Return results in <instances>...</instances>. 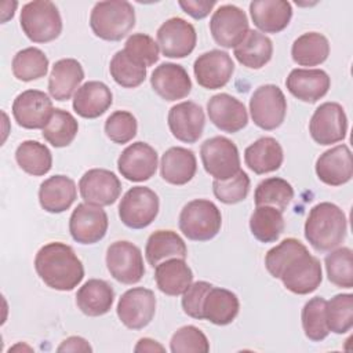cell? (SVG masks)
Listing matches in <instances>:
<instances>
[{
  "label": "cell",
  "mask_w": 353,
  "mask_h": 353,
  "mask_svg": "<svg viewBox=\"0 0 353 353\" xmlns=\"http://www.w3.org/2000/svg\"><path fill=\"white\" fill-rule=\"evenodd\" d=\"M150 85L160 98L168 102L183 99L192 91V80L186 69L172 62H164L152 72Z\"/></svg>",
  "instance_id": "obj_22"
},
{
  "label": "cell",
  "mask_w": 353,
  "mask_h": 353,
  "mask_svg": "<svg viewBox=\"0 0 353 353\" xmlns=\"http://www.w3.org/2000/svg\"><path fill=\"white\" fill-rule=\"evenodd\" d=\"M250 230L261 243L276 241L284 230L283 212L270 205H258L250 216Z\"/></svg>",
  "instance_id": "obj_38"
},
{
  "label": "cell",
  "mask_w": 353,
  "mask_h": 353,
  "mask_svg": "<svg viewBox=\"0 0 353 353\" xmlns=\"http://www.w3.org/2000/svg\"><path fill=\"white\" fill-rule=\"evenodd\" d=\"M347 232L345 212L334 203L312 207L305 221V239L316 251H331L343 243Z\"/></svg>",
  "instance_id": "obj_2"
},
{
  "label": "cell",
  "mask_w": 353,
  "mask_h": 353,
  "mask_svg": "<svg viewBox=\"0 0 353 353\" xmlns=\"http://www.w3.org/2000/svg\"><path fill=\"white\" fill-rule=\"evenodd\" d=\"M57 352H92V347L81 336H69L57 347Z\"/></svg>",
  "instance_id": "obj_53"
},
{
  "label": "cell",
  "mask_w": 353,
  "mask_h": 353,
  "mask_svg": "<svg viewBox=\"0 0 353 353\" xmlns=\"http://www.w3.org/2000/svg\"><path fill=\"white\" fill-rule=\"evenodd\" d=\"M157 44L167 58H185L196 47L197 33L194 26L179 17H172L157 29Z\"/></svg>",
  "instance_id": "obj_14"
},
{
  "label": "cell",
  "mask_w": 353,
  "mask_h": 353,
  "mask_svg": "<svg viewBox=\"0 0 353 353\" xmlns=\"http://www.w3.org/2000/svg\"><path fill=\"white\" fill-rule=\"evenodd\" d=\"M197 171V160L193 150L172 146L164 152L160 160V175L171 185L181 186L190 182Z\"/></svg>",
  "instance_id": "obj_29"
},
{
  "label": "cell",
  "mask_w": 353,
  "mask_h": 353,
  "mask_svg": "<svg viewBox=\"0 0 353 353\" xmlns=\"http://www.w3.org/2000/svg\"><path fill=\"white\" fill-rule=\"evenodd\" d=\"M160 208L159 196L146 186L128 189L120 200L119 216L130 229H143L157 216Z\"/></svg>",
  "instance_id": "obj_9"
},
{
  "label": "cell",
  "mask_w": 353,
  "mask_h": 353,
  "mask_svg": "<svg viewBox=\"0 0 353 353\" xmlns=\"http://www.w3.org/2000/svg\"><path fill=\"white\" fill-rule=\"evenodd\" d=\"M200 157L205 172L214 179H229L241 170L239 149L226 137L205 139L200 148Z\"/></svg>",
  "instance_id": "obj_7"
},
{
  "label": "cell",
  "mask_w": 353,
  "mask_h": 353,
  "mask_svg": "<svg viewBox=\"0 0 353 353\" xmlns=\"http://www.w3.org/2000/svg\"><path fill=\"white\" fill-rule=\"evenodd\" d=\"M167 121L171 134L178 141L194 143L203 135L205 116L200 105L192 101H185L170 109Z\"/></svg>",
  "instance_id": "obj_21"
},
{
  "label": "cell",
  "mask_w": 353,
  "mask_h": 353,
  "mask_svg": "<svg viewBox=\"0 0 353 353\" xmlns=\"http://www.w3.org/2000/svg\"><path fill=\"white\" fill-rule=\"evenodd\" d=\"M106 137L119 145L132 141L138 131V123L135 116L127 110L113 112L103 125Z\"/></svg>",
  "instance_id": "obj_48"
},
{
  "label": "cell",
  "mask_w": 353,
  "mask_h": 353,
  "mask_svg": "<svg viewBox=\"0 0 353 353\" xmlns=\"http://www.w3.org/2000/svg\"><path fill=\"white\" fill-rule=\"evenodd\" d=\"M284 160L283 148L272 137H262L252 142L244 150L247 167L258 175L277 171Z\"/></svg>",
  "instance_id": "obj_32"
},
{
  "label": "cell",
  "mask_w": 353,
  "mask_h": 353,
  "mask_svg": "<svg viewBox=\"0 0 353 353\" xmlns=\"http://www.w3.org/2000/svg\"><path fill=\"white\" fill-rule=\"evenodd\" d=\"M250 176L247 172L240 170L236 175L229 179H214L212 192L214 196L225 204H236L247 199L250 192Z\"/></svg>",
  "instance_id": "obj_46"
},
{
  "label": "cell",
  "mask_w": 353,
  "mask_h": 353,
  "mask_svg": "<svg viewBox=\"0 0 353 353\" xmlns=\"http://www.w3.org/2000/svg\"><path fill=\"white\" fill-rule=\"evenodd\" d=\"M80 196L84 203L106 207L116 203L121 193L119 176L105 168H91L79 181Z\"/></svg>",
  "instance_id": "obj_15"
},
{
  "label": "cell",
  "mask_w": 353,
  "mask_h": 353,
  "mask_svg": "<svg viewBox=\"0 0 353 353\" xmlns=\"http://www.w3.org/2000/svg\"><path fill=\"white\" fill-rule=\"evenodd\" d=\"M52 113V101L39 90L22 91L12 102V116L22 128L43 130Z\"/></svg>",
  "instance_id": "obj_17"
},
{
  "label": "cell",
  "mask_w": 353,
  "mask_h": 353,
  "mask_svg": "<svg viewBox=\"0 0 353 353\" xmlns=\"http://www.w3.org/2000/svg\"><path fill=\"white\" fill-rule=\"evenodd\" d=\"M210 121L223 132L234 134L243 130L248 123V113L241 101L221 92L212 95L207 102Z\"/></svg>",
  "instance_id": "obj_20"
},
{
  "label": "cell",
  "mask_w": 353,
  "mask_h": 353,
  "mask_svg": "<svg viewBox=\"0 0 353 353\" xmlns=\"http://www.w3.org/2000/svg\"><path fill=\"white\" fill-rule=\"evenodd\" d=\"M123 50L127 55H130L132 59H135L146 68L154 65L159 61V44L154 41L153 37L145 33L131 34L127 39Z\"/></svg>",
  "instance_id": "obj_49"
},
{
  "label": "cell",
  "mask_w": 353,
  "mask_h": 353,
  "mask_svg": "<svg viewBox=\"0 0 353 353\" xmlns=\"http://www.w3.org/2000/svg\"><path fill=\"white\" fill-rule=\"evenodd\" d=\"M317 178L328 186H341L353 176L352 152L347 145H336L321 153L316 161Z\"/></svg>",
  "instance_id": "obj_23"
},
{
  "label": "cell",
  "mask_w": 353,
  "mask_h": 353,
  "mask_svg": "<svg viewBox=\"0 0 353 353\" xmlns=\"http://www.w3.org/2000/svg\"><path fill=\"white\" fill-rule=\"evenodd\" d=\"M135 352H164V346H161L157 341L150 338H141L134 347Z\"/></svg>",
  "instance_id": "obj_54"
},
{
  "label": "cell",
  "mask_w": 353,
  "mask_h": 353,
  "mask_svg": "<svg viewBox=\"0 0 353 353\" xmlns=\"http://www.w3.org/2000/svg\"><path fill=\"white\" fill-rule=\"evenodd\" d=\"M146 66L132 59L124 50L117 51L110 59L109 72L113 80L124 88H135L146 79Z\"/></svg>",
  "instance_id": "obj_42"
},
{
  "label": "cell",
  "mask_w": 353,
  "mask_h": 353,
  "mask_svg": "<svg viewBox=\"0 0 353 353\" xmlns=\"http://www.w3.org/2000/svg\"><path fill=\"white\" fill-rule=\"evenodd\" d=\"M90 26L97 37L119 41L135 26V10L125 0L98 1L91 10Z\"/></svg>",
  "instance_id": "obj_3"
},
{
  "label": "cell",
  "mask_w": 353,
  "mask_h": 353,
  "mask_svg": "<svg viewBox=\"0 0 353 353\" xmlns=\"http://www.w3.org/2000/svg\"><path fill=\"white\" fill-rule=\"evenodd\" d=\"M113 103L110 88L102 81H85L73 95V110L84 119L102 116Z\"/></svg>",
  "instance_id": "obj_27"
},
{
  "label": "cell",
  "mask_w": 353,
  "mask_h": 353,
  "mask_svg": "<svg viewBox=\"0 0 353 353\" xmlns=\"http://www.w3.org/2000/svg\"><path fill=\"white\" fill-rule=\"evenodd\" d=\"M18 3L17 1H3L1 3V22H7L10 18L14 17L15 8H17Z\"/></svg>",
  "instance_id": "obj_55"
},
{
  "label": "cell",
  "mask_w": 353,
  "mask_h": 353,
  "mask_svg": "<svg viewBox=\"0 0 353 353\" xmlns=\"http://www.w3.org/2000/svg\"><path fill=\"white\" fill-rule=\"evenodd\" d=\"M250 14L261 32L280 33L292 18V7L285 0H255L250 3Z\"/></svg>",
  "instance_id": "obj_25"
},
{
  "label": "cell",
  "mask_w": 353,
  "mask_h": 353,
  "mask_svg": "<svg viewBox=\"0 0 353 353\" xmlns=\"http://www.w3.org/2000/svg\"><path fill=\"white\" fill-rule=\"evenodd\" d=\"M240 302L234 292L221 288L211 287L203 301L201 312L203 320H208L215 325H228L239 314Z\"/></svg>",
  "instance_id": "obj_31"
},
{
  "label": "cell",
  "mask_w": 353,
  "mask_h": 353,
  "mask_svg": "<svg viewBox=\"0 0 353 353\" xmlns=\"http://www.w3.org/2000/svg\"><path fill=\"white\" fill-rule=\"evenodd\" d=\"M157 152L146 142L138 141L128 145L117 159V168L121 176L132 182L150 179L157 170Z\"/></svg>",
  "instance_id": "obj_19"
},
{
  "label": "cell",
  "mask_w": 353,
  "mask_h": 353,
  "mask_svg": "<svg viewBox=\"0 0 353 353\" xmlns=\"http://www.w3.org/2000/svg\"><path fill=\"white\" fill-rule=\"evenodd\" d=\"M178 4L183 10V12H186L192 18L203 19L211 12V10L215 7L216 1H214V0H211V1H208V0H179Z\"/></svg>",
  "instance_id": "obj_52"
},
{
  "label": "cell",
  "mask_w": 353,
  "mask_h": 353,
  "mask_svg": "<svg viewBox=\"0 0 353 353\" xmlns=\"http://www.w3.org/2000/svg\"><path fill=\"white\" fill-rule=\"evenodd\" d=\"M106 266L110 276L123 284H137L145 274L141 250L127 240L114 241L108 247Z\"/></svg>",
  "instance_id": "obj_10"
},
{
  "label": "cell",
  "mask_w": 353,
  "mask_h": 353,
  "mask_svg": "<svg viewBox=\"0 0 353 353\" xmlns=\"http://www.w3.org/2000/svg\"><path fill=\"white\" fill-rule=\"evenodd\" d=\"M114 291L112 285L101 279L87 280L76 294V305L90 317H98L106 314L113 305Z\"/></svg>",
  "instance_id": "obj_30"
},
{
  "label": "cell",
  "mask_w": 353,
  "mask_h": 353,
  "mask_svg": "<svg viewBox=\"0 0 353 353\" xmlns=\"http://www.w3.org/2000/svg\"><path fill=\"white\" fill-rule=\"evenodd\" d=\"M34 269L41 281L57 291H72L84 277V266L74 250L61 241H51L37 251Z\"/></svg>",
  "instance_id": "obj_1"
},
{
  "label": "cell",
  "mask_w": 353,
  "mask_h": 353,
  "mask_svg": "<svg viewBox=\"0 0 353 353\" xmlns=\"http://www.w3.org/2000/svg\"><path fill=\"white\" fill-rule=\"evenodd\" d=\"M210 32L216 44L223 48H234L250 32L248 18L237 6L223 4L214 11L210 19Z\"/></svg>",
  "instance_id": "obj_11"
},
{
  "label": "cell",
  "mask_w": 353,
  "mask_h": 353,
  "mask_svg": "<svg viewBox=\"0 0 353 353\" xmlns=\"http://www.w3.org/2000/svg\"><path fill=\"white\" fill-rule=\"evenodd\" d=\"M157 288L170 296L182 295L193 281V272L185 259L171 258L154 268Z\"/></svg>",
  "instance_id": "obj_33"
},
{
  "label": "cell",
  "mask_w": 353,
  "mask_h": 353,
  "mask_svg": "<svg viewBox=\"0 0 353 353\" xmlns=\"http://www.w3.org/2000/svg\"><path fill=\"white\" fill-rule=\"evenodd\" d=\"M212 287L208 281H196L189 285V288L182 294V309L183 312L196 320H203V301L207 291Z\"/></svg>",
  "instance_id": "obj_51"
},
{
  "label": "cell",
  "mask_w": 353,
  "mask_h": 353,
  "mask_svg": "<svg viewBox=\"0 0 353 353\" xmlns=\"http://www.w3.org/2000/svg\"><path fill=\"white\" fill-rule=\"evenodd\" d=\"M185 237L193 241L214 239L222 226V214L210 200L196 199L183 205L178 221Z\"/></svg>",
  "instance_id": "obj_5"
},
{
  "label": "cell",
  "mask_w": 353,
  "mask_h": 353,
  "mask_svg": "<svg viewBox=\"0 0 353 353\" xmlns=\"http://www.w3.org/2000/svg\"><path fill=\"white\" fill-rule=\"evenodd\" d=\"M15 160L22 171L33 176L46 175L52 167L50 149L37 141H23L15 150Z\"/></svg>",
  "instance_id": "obj_37"
},
{
  "label": "cell",
  "mask_w": 353,
  "mask_h": 353,
  "mask_svg": "<svg viewBox=\"0 0 353 353\" xmlns=\"http://www.w3.org/2000/svg\"><path fill=\"white\" fill-rule=\"evenodd\" d=\"M279 279L292 294L307 295L321 284L323 270L320 261L305 248L285 263Z\"/></svg>",
  "instance_id": "obj_6"
},
{
  "label": "cell",
  "mask_w": 353,
  "mask_h": 353,
  "mask_svg": "<svg viewBox=\"0 0 353 353\" xmlns=\"http://www.w3.org/2000/svg\"><path fill=\"white\" fill-rule=\"evenodd\" d=\"M108 226L109 219L105 210L88 203L77 204L69 219L70 236L80 244L101 241L108 232Z\"/></svg>",
  "instance_id": "obj_16"
},
{
  "label": "cell",
  "mask_w": 353,
  "mask_h": 353,
  "mask_svg": "<svg viewBox=\"0 0 353 353\" xmlns=\"http://www.w3.org/2000/svg\"><path fill=\"white\" fill-rule=\"evenodd\" d=\"M330 55L328 39L319 32H306L296 37L291 47V57L299 66H317Z\"/></svg>",
  "instance_id": "obj_36"
},
{
  "label": "cell",
  "mask_w": 353,
  "mask_h": 353,
  "mask_svg": "<svg viewBox=\"0 0 353 353\" xmlns=\"http://www.w3.org/2000/svg\"><path fill=\"white\" fill-rule=\"evenodd\" d=\"M294 199V188L283 178L272 176L261 181L254 192L255 205H270L281 212Z\"/></svg>",
  "instance_id": "obj_40"
},
{
  "label": "cell",
  "mask_w": 353,
  "mask_h": 353,
  "mask_svg": "<svg viewBox=\"0 0 353 353\" xmlns=\"http://www.w3.org/2000/svg\"><path fill=\"white\" fill-rule=\"evenodd\" d=\"M234 72L232 57L222 50H211L199 55L193 63V73L205 90H218L225 87Z\"/></svg>",
  "instance_id": "obj_18"
},
{
  "label": "cell",
  "mask_w": 353,
  "mask_h": 353,
  "mask_svg": "<svg viewBox=\"0 0 353 353\" xmlns=\"http://www.w3.org/2000/svg\"><path fill=\"white\" fill-rule=\"evenodd\" d=\"M325 299L323 296L310 298L302 307V328L307 339L320 342L330 334L325 323Z\"/></svg>",
  "instance_id": "obj_45"
},
{
  "label": "cell",
  "mask_w": 353,
  "mask_h": 353,
  "mask_svg": "<svg viewBox=\"0 0 353 353\" xmlns=\"http://www.w3.org/2000/svg\"><path fill=\"white\" fill-rule=\"evenodd\" d=\"M285 87L296 99L314 103L331 87V79L323 69H292L285 80Z\"/></svg>",
  "instance_id": "obj_24"
},
{
  "label": "cell",
  "mask_w": 353,
  "mask_h": 353,
  "mask_svg": "<svg viewBox=\"0 0 353 353\" xmlns=\"http://www.w3.org/2000/svg\"><path fill=\"white\" fill-rule=\"evenodd\" d=\"M327 328L334 334H346L353 327V295L338 294L325 302Z\"/></svg>",
  "instance_id": "obj_44"
},
{
  "label": "cell",
  "mask_w": 353,
  "mask_h": 353,
  "mask_svg": "<svg viewBox=\"0 0 353 353\" xmlns=\"http://www.w3.org/2000/svg\"><path fill=\"white\" fill-rule=\"evenodd\" d=\"M233 54L243 66L250 69H261L272 59L273 43L263 33L250 29L244 40L234 47Z\"/></svg>",
  "instance_id": "obj_35"
},
{
  "label": "cell",
  "mask_w": 353,
  "mask_h": 353,
  "mask_svg": "<svg viewBox=\"0 0 353 353\" xmlns=\"http://www.w3.org/2000/svg\"><path fill=\"white\" fill-rule=\"evenodd\" d=\"M306 245L294 237L284 239L276 247L270 248L265 255V268L274 277L279 279L285 263L298 252L305 250Z\"/></svg>",
  "instance_id": "obj_50"
},
{
  "label": "cell",
  "mask_w": 353,
  "mask_h": 353,
  "mask_svg": "<svg viewBox=\"0 0 353 353\" xmlns=\"http://www.w3.org/2000/svg\"><path fill=\"white\" fill-rule=\"evenodd\" d=\"M83 79L84 70L77 59H59L52 65L48 77V92L55 101H68L80 88Z\"/></svg>",
  "instance_id": "obj_26"
},
{
  "label": "cell",
  "mask_w": 353,
  "mask_h": 353,
  "mask_svg": "<svg viewBox=\"0 0 353 353\" xmlns=\"http://www.w3.org/2000/svg\"><path fill=\"white\" fill-rule=\"evenodd\" d=\"M117 317L130 330L145 328L154 317L156 296L152 290L134 287L127 290L117 302Z\"/></svg>",
  "instance_id": "obj_13"
},
{
  "label": "cell",
  "mask_w": 353,
  "mask_h": 353,
  "mask_svg": "<svg viewBox=\"0 0 353 353\" xmlns=\"http://www.w3.org/2000/svg\"><path fill=\"white\" fill-rule=\"evenodd\" d=\"M48 58L37 47H28L18 51L11 63L12 74L21 81H33L44 77L48 72Z\"/></svg>",
  "instance_id": "obj_39"
},
{
  "label": "cell",
  "mask_w": 353,
  "mask_h": 353,
  "mask_svg": "<svg viewBox=\"0 0 353 353\" xmlns=\"http://www.w3.org/2000/svg\"><path fill=\"white\" fill-rule=\"evenodd\" d=\"M19 23L25 36L33 43H50L62 32L58 7L48 0L29 1L22 7Z\"/></svg>",
  "instance_id": "obj_4"
},
{
  "label": "cell",
  "mask_w": 353,
  "mask_h": 353,
  "mask_svg": "<svg viewBox=\"0 0 353 353\" xmlns=\"http://www.w3.org/2000/svg\"><path fill=\"white\" fill-rule=\"evenodd\" d=\"M79 131L74 116L63 109H54L52 116L43 128V138L54 148H65L73 142Z\"/></svg>",
  "instance_id": "obj_41"
},
{
  "label": "cell",
  "mask_w": 353,
  "mask_h": 353,
  "mask_svg": "<svg viewBox=\"0 0 353 353\" xmlns=\"http://www.w3.org/2000/svg\"><path fill=\"white\" fill-rule=\"evenodd\" d=\"M145 256L152 268L160 262L171 258L185 259L188 248L182 237L174 230H156L153 232L145 245Z\"/></svg>",
  "instance_id": "obj_34"
},
{
  "label": "cell",
  "mask_w": 353,
  "mask_h": 353,
  "mask_svg": "<svg viewBox=\"0 0 353 353\" xmlns=\"http://www.w3.org/2000/svg\"><path fill=\"white\" fill-rule=\"evenodd\" d=\"M312 139L319 145H332L346 138L347 117L338 102L321 103L309 121Z\"/></svg>",
  "instance_id": "obj_12"
},
{
  "label": "cell",
  "mask_w": 353,
  "mask_h": 353,
  "mask_svg": "<svg viewBox=\"0 0 353 353\" xmlns=\"http://www.w3.org/2000/svg\"><path fill=\"white\" fill-rule=\"evenodd\" d=\"M170 350L172 353H207L210 350V342L200 328L183 325L172 334Z\"/></svg>",
  "instance_id": "obj_47"
},
{
  "label": "cell",
  "mask_w": 353,
  "mask_h": 353,
  "mask_svg": "<svg viewBox=\"0 0 353 353\" xmlns=\"http://www.w3.org/2000/svg\"><path fill=\"white\" fill-rule=\"evenodd\" d=\"M77 197V188L72 178L54 175L41 182L39 188V203L51 214H59L70 208Z\"/></svg>",
  "instance_id": "obj_28"
},
{
  "label": "cell",
  "mask_w": 353,
  "mask_h": 353,
  "mask_svg": "<svg viewBox=\"0 0 353 353\" xmlns=\"http://www.w3.org/2000/svg\"><path fill=\"white\" fill-rule=\"evenodd\" d=\"M250 113L254 124L265 131L279 128L287 113V99L274 84L259 85L251 95Z\"/></svg>",
  "instance_id": "obj_8"
},
{
  "label": "cell",
  "mask_w": 353,
  "mask_h": 353,
  "mask_svg": "<svg viewBox=\"0 0 353 353\" xmlns=\"http://www.w3.org/2000/svg\"><path fill=\"white\" fill-rule=\"evenodd\" d=\"M324 263L327 277L334 285L347 290L353 287V252L349 247L331 250Z\"/></svg>",
  "instance_id": "obj_43"
}]
</instances>
